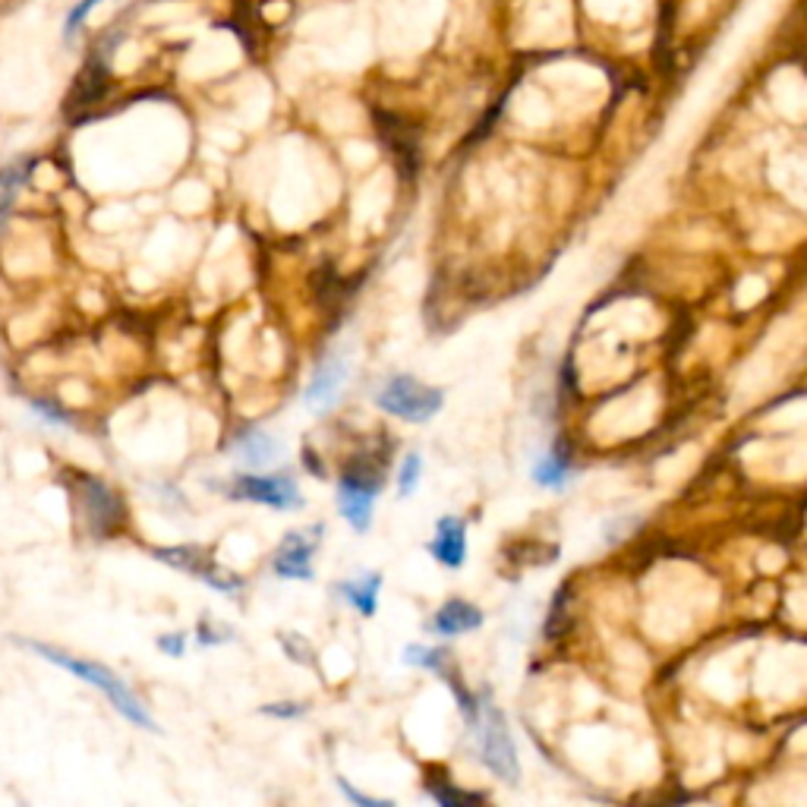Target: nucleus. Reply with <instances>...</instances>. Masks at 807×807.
<instances>
[{
	"mask_svg": "<svg viewBox=\"0 0 807 807\" xmlns=\"http://www.w3.org/2000/svg\"><path fill=\"white\" fill-rule=\"evenodd\" d=\"M429 552L435 562H442L445 568H461L467 559V527L461 518L445 515L435 523V537L429 543Z\"/></svg>",
	"mask_w": 807,
	"mask_h": 807,
	"instance_id": "obj_10",
	"label": "nucleus"
},
{
	"mask_svg": "<svg viewBox=\"0 0 807 807\" xmlns=\"http://www.w3.org/2000/svg\"><path fill=\"white\" fill-rule=\"evenodd\" d=\"M338 788L354 802V805H363V807H391V802H385V798H373V795H360L354 785L347 783V780H338Z\"/></svg>",
	"mask_w": 807,
	"mask_h": 807,
	"instance_id": "obj_24",
	"label": "nucleus"
},
{
	"mask_svg": "<svg viewBox=\"0 0 807 807\" xmlns=\"http://www.w3.org/2000/svg\"><path fill=\"white\" fill-rule=\"evenodd\" d=\"M404 663L423 665V668H432V672H442L445 653H442V650H432V646H423V643H410V646H404Z\"/></svg>",
	"mask_w": 807,
	"mask_h": 807,
	"instance_id": "obj_16",
	"label": "nucleus"
},
{
	"mask_svg": "<svg viewBox=\"0 0 807 807\" xmlns=\"http://www.w3.org/2000/svg\"><path fill=\"white\" fill-rule=\"evenodd\" d=\"M376 404H379L385 413H391L398 420L427 423V420H432L442 410L445 395H442V388L427 385V382H417L413 376H391L376 391Z\"/></svg>",
	"mask_w": 807,
	"mask_h": 807,
	"instance_id": "obj_3",
	"label": "nucleus"
},
{
	"mask_svg": "<svg viewBox=\"0 0 807 807\" xmlns=\"http://www.w3.org/2000/svg\"><path fill=\"white\" fill-rule=\"evenodd\" d=\"M420 474H423V457H420V454H407V457H404L401 471H398V493H401L404 499L417 493V486H420Z\"/></svg>",
	"mask_w": 807,
	"mask_h": 807,
	"instance_id": "obj_17",
	"label": "nucleus"
},
{
	"mask_svg": "<svg viewBox=\"0 0 807 807\" xmlns=\"http://www.w3.org/2000/svg\"><path fill=\"white\" fill-rule=\"evenodd\" d=\"M228 496L234 501L268 505V508H278V511H290V508H300V505H303V496H300V489H297V479H290L287 474L237 476V479L228 486Z\"/></svg>",
	"mask_w": 807,
	"mask_h": 807,
	"instance_id": "obj_7",
	"label": "nucleus"
},
{
	"mask_svg": "<svg viewBox=\"0 0 807 807\" xmlns=\"http://www.w3.org/2000/svg\"><path fill=\"white\" fill-rule=\"evenodd\" d=\"M533 479L546 489H562L568 483V457L562 452H549L537 461Z\"/></svg>",
	"mask_w": 807,
	"mask_h": 807,
	"instance_id": "obj_14",
	"label": "nucleus"
},
{
	"mask_svg": "<svg viewBox=\"0 0 807 807\" xmlns=\"http://www.w3.org/2000/svg\"><path fill=\"white\" fill-rule=\"evenodd\" d=\"M234 454H237V461L243 467L262 471V467H268L281 454V442L272 432H265V429H246V432H240L237 439H234Z\"/></svg>",
	"mask_w": 807,
	"mask_h": 807,
	"instance_id": "obj_11",
	"label": "nucleus"
},
{
	"mask_svg": "<svg viewBox=\"0 0 807 807\" xmlns=\"http://www.w3.org/2000/svg\"><path fill=\"white\" fill-rule=\"evenodd\" d=\"M347 373H351V366H347L344 356H329V360H322V363L316 366L312 379H309L307 391H303V401H307L309 410H316V413L329 410V407L338 401V395H341V388H344V382H347Z\"/></svg>",
	"mask_w": 807,
	"mask_h": 807,
	"instance_id": "obj_8",
	"label": "nucleus"
},
{
	"mask_svg": "<svg viewBox=\"0 0 807 807\" xmlns=\"http://www.w3.org/2000/svg\"><path fill=\"white\" fill-rule=\"evenodd\" d=\"M32 410L45 420V423H54V427H67L70 423V417L57 407V404L51 401H32Z\"/></svg>",
	"mask_w": 807,
	"mask_h": 807,
	"instance_id": "obj_22",
	"label": "nucleus"
},
{
	"mask_svg": "<svg viewBox=\"0 0 807 807\" xmlns=\"http://www.w3.org/2000/svg\"><path fill=\"white\" fill-rule=\"evenodd\" d=\"M483 624V612L476 609L474 603H464V599H449L435 616L429 631L432 634H442V638H457V634H467L476 631Z\"/></svg>",
	"mask_w": 807,
	"mask_h": 807,
	"instance_id": "obj_12",
	"label": "nucleus"
},
{
	"mask_svg": "<svg viewBox=\"0 0 807 807\" xmlns=\"http://www.w3.org/2000/svg\"><path fill=\"white\" fill-rule=\"evenodd\" d=\"M281 643H285L287 656L294 660V663H312V650H309V643L303 638H297V634H281Z\"/></svg>",
	"mask_w": 807,
	"mask_h": 807,
	"instance_id": "obj_21",
	"label": "nucleus"
},
{
	"mask_svg": "<svg viewBox=\"0 0 807 807\" xmlns=\"http://www.w3.org/2000/svg\"><path fill=\"white\" fill-rule=\"evenodd\" d=\"M73 489H76V501H79L82 521H86L92 537H114V533L123 530V523H126V505H123V499H120L104 479L79 474L76 483H73Z\"/></svg>",
	"mask_w": 807,
	"mask_h": 807,
	"instance_id": "obj_4",
	"label": "nucleus"
},
{
	"mask_svg": "<svg viewBox=\"0 0 807 807\" xmlns=\"http://www.w3.org/2000/svg\"><path fill=\"white\" fill-rule=\"evenodd\" d=\"M429 792H432V798H435V802H439L442 807L479 802V795H474V792H464V788H454V785H432Z\"/></svg>",
	"mask_w": 807,
	"mask_h": 807,
	"instance_id": "obj_19",
	"label": "nucleus"
},
{
	"mask_svg": "<svg viewBox=\"0 0 807 807\" xmlns=\"http://www.w3.org/2000/svg\"><path fill=\"white\" fill-rule=\"evenodd\" d=\"M158 562H165L170 568L184 571V574H192L196 581L209 584L218 594H240L243 590V581L231 571L218 568L212 562V555L202 546H165L152 552Z\"/></svg>",
	"mask_w": 807,
	"mask_h": 807,
	"instance_id": "obj_6",
	"label": "nucleus"
},
{
	"mask_svg": "<svg viewBox=\"0 0 807 807\" xmlns=\"http://www.w3.org/2000/svg\"><path fill=\"white\" fill-rule=\"evenodd\" d=\"M196 638L202 646H221V643L234 641V631L228 624H214L212 618H202L199 628H196Z\"/></svg>",
	"mask_w": 807,
	"mask_h": 807,
	"instance_id": "obj_18",
	"label": "nucleus"
},
{
	"mask_svg": "<svg viewBox=\"0 0 807 807\" xmlns=\"http://www.w3.org/2000/svg\"><path fill=\"white\" fill-rule=\"evenodd\" d=\"M379 587H382L379 574H363V577H356V581H344V584L338 587V594L344 596L360 616H376Z\"/></svg>",
	"mask_w": 807,
	"mask_h": 807,
	"instance_id": "obj_13",
	"label": "nucleus"
},
{
	"mask_svg": "<svg viewBox=\"0 0 807 807\" xmlns=\"http://www.w3.org/2000/svg\"><path fill=\"white\" fill-rule=\"evenodd\" d=\"M158 650L165 653V656H184L187 653V634L184 631H170V634H162L158 638Z\"/></svg>",
	"mask_w": 807,
	"mask_h": 807,
	"instance_id": "obj_23",
	"label": "nucleus"
},
{
	"mask_svg": "<svg viewBox=\"0 0 807 807\" xmlns=\"http://www.w3.org/2000/svg\"><path fill=\"white\" fill-rule=\"evenodd\" d=\"M25 174H29V165H25V162H13V165L0 170V214L13 206L16 192H20V187L25 184Z\"/></svg>",
	"mask_w": 807,
	"mask_h": 807,
	"instance_id": "obj_15",
	"label": "nucleus"
},
{
	"mask_svg": "<svg viewBox=\"0 0 807 807\" xmlns=\"http://www.w3.org/2000/svg\"><path fill=\"white\" fill-rule=\"evenodd\" d=\"M319 540V527L312 533H287L275 555V574L287 581H312V549Z\"/></svg>",
	"mask_w": 807,
	"mask_h": 807,
	"instance_id": "obj_9",
	"label": "nucleus"
},
{
	"mask_svg": "<svg viewBox=\"0 0 807 807\" xmlns=\"http://www.w3.org/2000/svg\"><path fill=\"white\" fill-rule=\"evenodd\" d=\"M262 712H265V716H278V719H297V716L307 712V707H303V704H265Z\"/></svg>",
	"mask_w": 807,
	"mask_h": 807,
	"instance_id": "obj_25",
	"label": "nucleus"
},
{
	"mask_svg": "<svg viewBox=\"0 0 807 807\" xmlns=\"http://www.w3.org/2000/svg\"><path fill=\"white\" fill-rule=\"evenodd\" d=\"M20 643L29 646L32 653H38L42 660H48V663L60 665L64 672L76 675L79 682H86V685H92L96 690H101V694L111 700V707H114L120 716H126L133 726L148 729V732H158V722L152 719V712L145 710L143 700H140V697L130 690V685L120 678L118 672H111L108 665L89 663V660H76V656L64 653V650H57V646H48V643H38V641H20Z\"/></svg>",
	"mask_w": 807,
	"mask_h": 807,
	"instance_id": "obj_1",
	"label": "nucleus"
},
{
	"mask_svg": "<svg viewBox=\"0 0 807 807\" xmlns=\"http://www.w3.org/2000/svg\"><path fill=\"white\" fill-rule=\"evenodd\" d=\"M476 736V748H479V760L483 766L499 776L505 783H518L521 776V763H518V748H515V738L508 732V722L496 704L489 700H479L476 704L474 719H471Z\"/></svg>",
	"mask_w": 807,
	"mask_h": 807,
	"instance_id": "obj_2",
	"label": "nucleus"
},
{
	"mask_svg": "<svg viewBox=\"0 0 807 807\" xmlns=\"http://www.w3.org/2000/svg\"><path fill=\"white\" fill-rule=\"evenodd\" d=\"M98 3H104V0H79V3L73 7L70 13H67V23H64V38H73V35L79 32V25L89 20V13L96 10Z\"/></svg>",
	"mask_w": 807,
	"mask_h": 807,
	"instance_id": "obj_20",
	"label": "nucleus"
},
{
	"mask_svg": "<svg viewBox=\"0 0 807 807\" xmlns=\"http://www.w3.org/2000/svg\"><path fill=\"white\" fill-rule=\"evenodd\" d=\"M382 479L376 471H369L366 464H351L347 474L341 476L338 486V511L341 518L351 523L354 530H369L373 523V501L379 496Z\"/></svg>",
	"mask_w": 807,
	"mask_h": 807,
	"instance_id": "obj_5",
	"label": "nucleus"
}]
</instances>
